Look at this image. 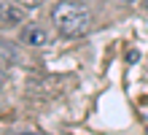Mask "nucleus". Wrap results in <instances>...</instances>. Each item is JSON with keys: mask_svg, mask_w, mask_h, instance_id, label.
<instances>
[{"mask_svg": "<svg viewBox=\"0 0 148 135\" xmlns=\"http://www.w3.org/2000/svg\"><path fill=\"white\" fill-rule=\"evenodd\" d=\"M51 22H54L59 35H65V38H81L92 27V14L81 3L62 0V3H57L51 8Z\"/></svg>", "mask_w": 148, "mask_h": 135, "instance_id": "obj_1", "label": "nucleus"}, {"mask_svg": "<svg viewBox=\"0 0 148 135\" xmlns=\"http://www.w3.org/2000/svg\"><path fill=\"white\" fill-rule=\"evenodd\" d=\"M19 41L27 43V46L40 49V46H49L51 43V35H49V30L43 24H24L22 33H19Z\"/></svg>", "mask_w": 148, "mask_h": 135, "instance_id": "obj_2", "label": "nucleus"}, {"mask_svg": "<svg viewBox=\"0 0 148 135\" xmlns=\"http://www.w3.org/2000/svg\"><path fill=\"white\" fill-rule=\"evenodd\" d=\"M22 19H24V8L22 6H11V3L0 6V22L3 24H19Z\"/></svg>", "mask_w": 148, "mask_h": 135, "instance_id": "obj_3", "label": "nucleus"}, {"mask_svg": "<svg viewBox=\"0 0 148 135\" xmlns=\"http://www.w3.org/2000/svg\"><path fill=\"white\" fill-rule=\"evenodd\" d=\"M40 3H46V0H19V6H27V8H35Z\"/></svg>", "mask_w": 148, "mask_h": 135, "instance_id": "obj_4", "label": "nucleus"}, {"mask_svg": "<svg viewBox=\"0 0 148 135\" xmlns=\"http://www.w3.org/2000/svg\"><path fill=\"white\" fill-rule=\"evenodd\" d=\"M3 84H5V68H0V89H3Z\"/></svg>", "mask_w": 148, "mask_h": 135, "instance_id": "obj_5", "label": "nucleus"}, {"mask_svg": "<svg viewBox=\"0 0 148 135\" xmlns=\"http://www.w3.org/2000/svg\"><path fill=\"white\" fill-rule=\"evenodd\" d=\"M116 3H127L129 6V3H135V0H116Z\"/></svg>", "mask_w": 148, "mask_h": 135, "instance_id": "obj_6", "label": "nucleus"}, {"mask_svg": "<svg viewBox=\"0 0 148 135\" xmlns=\"http://www.w3.org/2000/svg\"><path fill=\"white\" fill-rule=\"evenodd\" d=\"M16 135H38V132H16Z\"/></svg>", "mask_w": 148, "mask_h": 135, "instance_id": "obj_7", "label": "nucleus"}, {"mask_svg": "<svg viewBox=\"0 0 148 135\" xmlns=\"http://www.w3.org/2000/svg\"><path fill=\"white\" fill-rule=\"evenodd\" d=\"M143 8H145V11H148V0H143Z\"/></svg>", "mask_w": 148, "mask_h": 135, "instance_id": "obj_8", "label": "nucleus"}]
</instances>
